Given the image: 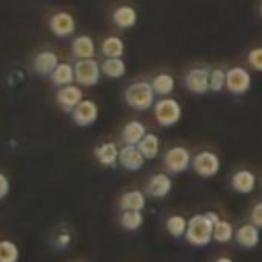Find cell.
Here are the masks:
<instances>
[{
    "instance_id": "1",
    "label": "cell",
    "mask_w": 262,
    "mask_h": 262,
    "mask_svg": "<svg viewBox=\"0 0 262 262\" xmlns=\"http://www.w3.org/2000/svg\"><path fill=\"white\" fill-rule=\"evenodd\" d=\"M213 221L207 217V213H199V215H192L188 219V227H186V242L190 246H196V248H205L211 239H213Z\"/></svg>"
},
{
    "instance_id": "2",
    "label": "cell",
    "mask_w": 262,
    "mask_h": 262,
    "mask_svg": "<svg viewBox=\"0 0 262 262\" xmlns=\"http://www.w3.org/2000/svg\"><path fill=\"white\" fill-rule=\"evenodd\" d=\"M125 102L133 108V111H147L156 104V92L151 82L139 80L127 86L125 90Z\"/></svg>"
},
{
    "instance_id": "3",
    "label": "cell",
    "mask_w": 262,
    "mask_h": 262,
    "mask_svg": "<svg viewBox=\"0 0 262 262\" xmlns=\"http://www.w3.org/2000/svg\"><path fill=\"white\" fill-rule=\"evenodd\" d=\"M154 117H156V123L160 127H172V125H176L180 121L182 106H180L178 100H174L170 96H162L154 104Z\"/></svg>"
},
{
    "instance_id": "4",
    "label": "cell",
    "mask_w": 262,
    "mask_h": 262,
    "mask_svg": "<svg viewBox=\"0 0 262 262\" xmlns=\"http://www.w3.org/2000/svg\"><path fill=\"white\" fill-rule=\"evenodd\" d=\"M74 76H76L78 86H94V84H98V80L102 76V70H100V63L94 57L78 59L74 63Z\"/></svg>"
},
{
    "instance_id": "5",
    "label": "cell",
    "mask_w": 262,
    "mask_h": 262,
    "mask_svg": "<svg viewBox=\"0 0 262 262\" xmlns=\"http://www.w3.org/2000/svg\"><path fill=\"white\" fill-rule=\"evenodd\" d=\"M190 168H192L199 176L211 178V176H215V174L219 172L221 160H219V156H217L215 151H199V154L192 158Z\"/></svg>"
},
{
    "instance_id": "6",
    "label": "cell",
    "mask_w": 262,
    "mask_h": 262,
    "mask_svg": "<svg viewBox=\"0 0 262 262\" xmlns=\"http://www.w3.org/2000/svg\"><path fill=\"white\" fill-rule=\"evenodd\" d=\"M252 86V76L246 68H229L225 72V88L231 92V94H246Z\"/></svg>"
},
{
    "instance_id": "7",
    "label": "cell",
    "mask_w": 262,
    "mask_h": 262,
    "mask_svg": "<svg viewBox=\"0 0 262 262\" xmlns=\"http://www.w3.org/2000/svg\"><path fill=\"white\" fill-rule=\"evenodd\" d=\"M190 162H192L190 151H188L184 145H174V147H170V149L166 151V156H164V166H166V170L172 172V174L184 172V170L190 166Z\"/></svg>"
},
{
    "instance_id": "8",
    "label": "cell",
    "mask_w": 262,
    "mask_h": 262,
    "mask_svg": "<svg viewBox=\"0 0 262 262\" xmlns=\"http://www.w3.org/2000/svg\"><path fill=\"white\" fill-rule=\"evenodd\" d=\"M209 76H211V70L207 68H192L188 70V74L184 76V86L188 92L192 94H205L209 88Z\"/></svg>"
},
{
    "instance_id": "9",
    "label": "cell",
    "mask_w": 262,
    "mask_h": 262,
    "mask_svg": "<svg viewBox=\"0 0 262 262\" xmlns=\"http://www.w3.org/2000/svg\"><path fill=\"white\" fill-rule=\"evenodd\" d=\"M49 31L55 37H70L76 31V20H74V16L70 12L59 10V12L51 14V18H49Z\"/></svg>"
},
{
    "instance_id": "10",
    "label": "cell",
    "mask_w": 262,
    "mask_h": 262,
    "mask_svg": "<svg viewBox=\"0 0 262 262\" xmlns=\"http://www.w3.org/2000/svg\"><path fill=\"white\" fill-rule=\"evenodd\" d=\"M72 119H74V123L80 125V127L92 125V123L98 119V106H96V102L84 98V100L72 111Z\"/></svg>"
},
{
    "instance_id": "11",
    "label": "cell",
    "mask_w": 262,
    "mask_h": 262,
    "mask_svg": "<svg viewBox=\"0 0 262 262\" xmlns=\"http://www.w3.org/2000/svg\"><path fill=\"white\" fill-rule=\"evenodd\" d=\"M143 162H145V158H143V154L139 151L137 145L123 143V147H119V164H121L125 170L135 172V170H139V168L143 166Z\"/></svg>"
},
{
    "instance_id": "12",
    "label": "cell",
    "mask_w": 262,
    "mask_h": 262,
    "mask_svg": "<svg viewBox=\"0 0 262 262\" xmlns=\"http://www.w3.org/2000/svg\"><path fill=\"white\" fill-rule=\"evenodd\" d=\"M145 190H147V194L154 196V199H164V196H168L170 190H172V178H170L166 172H158V174L149 176V180H147V184H145Z\"/></svg>"
},
{
    "instance_id": "13",
    "label": "cell",
    "mask_w": 262,
    "mask_h": 262,
    "mask_svg": "<svg viewBox=\"0 0 262 262\" xmlns=\"http://www.w3.org/2000/svg\"><path fill=\"white\" fill-rule=\"evenodd\" d=\"M82 100H84V92H82L80 86L70 84V86H61V88L57 90V102H59V106H61L63 111H70V113H72Z\"/></svg>"
},
{
    "instance_id": "14",
    "label": "cell",
    "mask_w": 262,
    "mask_h": 262,
    "mask_svg": "<svg viewBox=\"0 0 262 262\" xmlns=\"http://www.w3.org/2000/svg\"><path fill=\"white\" fill-rule=\"evenodd\" d=\"M235 242L242 246V248H246V250H250V248H256L258 244H260V231H258V225H254L252 221L250 223H244V225H239L237 229H235Z\"/></svg>"
},
{
    "instance_id": "15",
    "label": "cell",
    "mask_w": 262,
    "mask_h": 262,
    "mask_svg": "<svg viewBox=\"0 0 262 262\" xmlns=\"http://www.w3.org/2000/svg\"><path fill=\"white\" fill-rule=\"evenodd\" d=\"M59 59H57V53L45 49V51H39L33 59V70L39 74V76H51L53 70L57 68Z\"/></svg>"
},
{
    "instance_id": "16",
    "label": "cell",
    "mask_w": 262,
    "mask_h": 262,
    "mask_svg": "<svg viewBox=\"0 0 262 262\" xmlns=\"http://www.w3.org/2000/svg\"><path fill=\"white\" fill-rule=\"evenodd\" d=\"M94 158L102 166H115L119 162V145L115 141H102L94 147Z\"/></svg>"
},
{
    "instance_id": "17",
    "label": "cell",
    "mask_w": 262,
    "mask_h": 262,
    "mask_svg": "<svg viewBox=\"0 0 262 262\" xmlns=\"http://www.w3.org/2000/svg\"><path fill=\"white\" fill-rule=\"evenodd\" d=\"M113 23H115V27H119V29H131V27H135V23H137V10H135L133 6H129V4L117 6V8L113 10Z\"/></svg>"
},
{
    "instance_id": "18",
    "label": "cell",
    "mask_w": 262,
    "mask_h": 262,
    "mask_svg": "<svg viewBox=\"0 0 262 262\" xmlns=\"http://www.w3.org/2000/svg\"><path fill=\"white\" fill-rule=\"evenodd\" d=\"M94 53H96V45H94V39L92 37L80 35V37L74 39V43H72V55L76 59H90V57H94Z\"/></svg>"
},
{
    "instance_id": "19",
    "label": "cell",
    "mask_w": 262,
    "mask_h": 262,
    "mask_svg": "<svg viewBox=\"0 0 262 262\" xmlns=\"http://www.w3.org/2000/svg\"><path fill=\"white\" fill-rule=\"evenodd\" d=\"M231 188L235 190V192H239V194H248V192H252L254 190V186H256V176H254V172H250V170H237L233 176H231Z\"/></svg>"
},
{
    "instance_id": "20",
    "label": "cell",
    "mask_w": 262,
    "mask_h": 262,
    "mask_svg": "<svg viewBox=\"0 0 262 262\" xmlns=\"http://www.w3.org/2000/svg\"><path fill=\"white\" fill-rule=\"evenodd\" d=\"M49 78H51V82H53L55 86H70V84H74V80H76V76H74V66L68 63V61H59L57 68L53 70V74H51Z\"/></svg>"
},
{
    "instance_id": "21",
    "label": "cell",
    "mask_w": 262,
    "mask_h": 262,
    "mask_svg": "<svg viewBox=\"0 0 262 262\" xmlns=\"http://www.w3.org/2000/svg\"><path fill=\"white\" fill-rule=\"evenodd\" d=\"M145 133H147V129H145V125H143L141 121H129V123L123 127L121 137H123L125 143H129V145H137V143L143 139Z\"/></svg>"
},
{
    "instance_id": "22",
    "label": "cell",
    "mask_w": 262,
    "mask_h": 262,
    "mask_svg": "<svg viewBox=\"0 0 262 262\" xmlns=\"http://www.w3.org/2000/svg\"><path fill=\"white\" fill-rule=\"evenodd\" d=\"M119 205H121V211H143L145 194L141 190H127V192H123Z\"/></svg>"
},
{
    "instance_id": "23",
    "label": "cell",
    "mask_w": 262,
    "mask_h": 262,
    "mask_svg": "<svg viewBox=\"0 0 262 262\" xmlns=\"http://www.w3.org/2000/svg\"><path fill=\"white\" fill-rule=\"evenodd\" d=\"M123 51H125V43L121 37H104L102 43H100V53L104 57H123Z\"/></svg>"
},
{
    "instance_id": "24",
    "label": "cell",
    "mask_w": 262,
    "mask_h": 262,
    "mask_svg": "<svg viewBox=\"0 0 262 262\" xmlns=\"http://www.w3.org/2000/svg\"><path fill=\"white\" fill-rule=\"evenodd\" d=\"M100 70H102V74L106 78L117 80V78H123L125 76L127 66H125V61L121 57H104V61L100 63Z\"/></svg>"
},
{
    "instance_id": "25",
    "label": "cell",
    "mask_w": 262,
    "mask_h": 262,
    "mask_svg": "<svg viewBox=\"0 0 262 262\" xmlns=\"http://www.w3.org/2000/svg\"><path fill=\"white\" fill-rule=\"evenodd\" d=\"M137 147H139V151L143 154L145 160H154L160 154V137L156 133H145L143 139L137 143Z\"/></svg>"
},
{
    "instance_id": "26",
    "label": "cell",
    "mask_w": 262,
    "mask_h": 262,
    "mask_svg": "<svg viewBox=\"0 0 262 262\" xmlns=\"http://www.w3.org/2000/svg\"><path fill=\"white\" fill-rule=\"evenodd\" d=\"M233 235H235V229H233V225H231L229 221L219 219V221L213 225V239H215L217 244H227L229 239H233Z\"/></svg>"
},
{
    "instance_id": "27",
    "label": "cell",
    "mask_w": 262,
    "mask_h": 262,
    "mask_svg": "<svg viewBox=\"0 0 262 262\" xmlns=\"http://www.w3.org/2000/svg\"><path fill=\"white\" fill-rule=\"evenodd\" d=\"M151 86H154V92H156L158 96H168V94H172L176 82H174V78H172L170 74H158V76L151 80Z\"/></svg>"
},
{
    "instance_id": "28",
    "label": "cell",
    "mask_w": 262,
    "mask_h": 262,
    "mask_svg": "<svg viewBox=\"0 0 262 262\" xmlns=\"http://www.w3.org/2000/svg\"><path fill=\"white\" fill-rule=\"evenodd\" d=\"M121 227L127 229V231H135L143 225V215L141 211H123L121 213Z\"/></svg>"
},
{
    "instance_id": "29",
    "label": "cell",
    "mask_w": 262,
    "mask_h": 262,
    "mask_svg": "<svg viewBox=\"0 0 262 262\" xmlns=\"http://www.w3.org/2000/svg\"><path fill=\"white\" fill-rule=\"evenodd\" d=\"M186 227H188V221L182 215H170L166 219V229L172 237H182L186 233Z\"/></svg>"
},
{
    "instance_id": "30",
    "label": "cell",
    "mask_w": 262,
    "mask_h": 262,
    "mask_svg": "<svg viewBox=\"0 0 262 262\" xmlns=\"http://www.w3.org/2000/svg\"><path fill=\"white\" fill-rule=\"evenodd\" d=\"M0 262H18V246L10 239H0Z\"/></svg>"
},
{
    "instance_id": "31",
    "label": "cell",
    "mask_w": 262,
    "mask_h": 262,
    "mask_svg": "<svg viewBox=\"0 0 262 262\" xmlns=\"http://www.w3.org/2000/svg\"><path fill=\"white\" fill-rule=\"evenodd\" d=\"M209 88L213 92H221L225 88V72L223 70H211V76H209Z\"/></svg>"
},
{
    "instance_id": "32",
    "label": "cell",
    "mask_w": 262,
    "mask_h": 262,
    "mask_svg": "<svg viewBox=\"0 0 262 262\" xmlns=\"http://www.w3.org/2000/svg\"><path fill=\"white\" fill-rule=\"evenodd\" d=\"M248 63H250L252 70L262 72V47H254V49L248 53Z\"/></svg>"
},
{
    "instance_id": "33",
    "label": "cell",
    "mask_w": 262,
    "mask_h": 262,
    "mask_svg": "<svg viewBox=\"0 0 262 262\" xmlns=\"http://www.w3.org/2000/svg\"><path fill=\"white\" fill-rule=\"evenodd\" d=\"M250 219H252V223H254V225L262 227V201L254 205V209H252V215H250Z\"/></svg>"
},
{
    "instance_id": "34",
    "label": "cell",
    "mask_w": 262,
    "mask_h": 262,
    "mask_svg": "<svg viewBox=\"0 0 262 262\" xmlns=\"http://www.w3.org/2000/svg\"><path fill=\"white\" fill-rule=\"evenodd\" d=\"M8 190H10V182H8L6 174L0 172V199H4V196L8 194Z\"/></svg>"
},
{
    "instance_id": "35",
    "label": "cell",
    "mask_w": 262,
    "mask_h": 262,
    "mask_svg": "<svg viewBox=\"0 0 262 262\" xmlns=\"http://www.w3.org/2000/svg\"><path fill=\"white\" fill-rule=\"evenodd\" d=\"M55 244H57V248H61V250H63V248L70 244V233H61V235L55 239Z\"/></svg>"
},
{
    "instance_id": "36",
    "label": "cell",
    "mask_w": 262,
    "mask_h": 262,
    "mask_svg": "<svg viewBox=\"0 0 262 262\" xmlns=\"http://www.w3.org/2000/svg\"><path fill=\"white\" fill-rule=\"evenodd\" d=\"M215 262H233L229 256H219V258H215Z\"/></svg>"
},
{
    "instance_id": "37",
    "label": "cell",
    "mask_w": 262,
    "mask_h": 262,
    "mask_svg": "<svg viewBox=\"0 0 262 262\" xmlns=\"http://www.w3.org/2000/svg\"><path fill=\"white\" fill-rule=\"evenodd\" d=\"M260 14H262V4H260Z\"/></svg>"
}]
</instances>
